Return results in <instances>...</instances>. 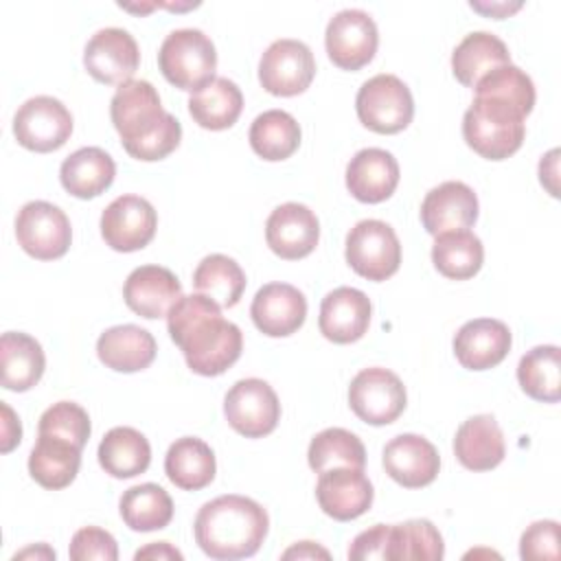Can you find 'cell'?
Listing matches in <instances>:
<instances>
[{"label": "cell", "mask_w": 561, "mask_h": 561, "mask_svg": "<svg viewBox=\"0 0 561 561\" xmlns=\"http://www.w3.org/2000/svg\"><path fill=\"white\" fill-rule=\"evenodd\" d=\"M167 329L197 375L217 377L241 357V329L226 320L221 307L204 294L182 296L167 313Z\"/></svg>", "instance_id": "1"}, {"label": "cell", "mask_w": 561, "mask_h": 561, "mask_svg": "<svg viewBox=\"0 0 561 561\" xmlns=\"http://www.w3.org/2000/svg\"><path fill=\"white\" fill-rule=\"evenodd\" d=\"M110 116L125 151L136 160H162L180 145V121L162 110L158 90L145 79H129L116 88Z\"/></svg>", "instance_id": "2"}, {"label": "cell", "mask_w": 561, "mask_h": 561, "mask_svg": "<svg viewBox=\"0 0 561 561\" xmlns=\"http://www.w3.org/2000/svg\"><path fill=\"white\" fill-rule=\"evenodd\" d=\"M267 528L265 508L245 495H219L206 502L193 524L197 546L217 561L256 554Z\"/></svg>", "instance_id": "3"}, {"label": "cell", "mask_w": 561, "mask_h": 561, "mask_svg": "<svg viewBox=\"0 0 561 561\" xmlns=\"http://www.w3.org/2000/svg\"><path fill=\"white\" fill-rule=\"evenodd\" d=\"M526 114L500 96H476L462 116L465 142L486 160L513 156L526 134Z\"/></svg>", "instance_id": "4"}, {"label": "cell", "mask_w": 561, "mask_h": 561, "mask_svg": "<svg viewBox=\"0 0 561 561\" xmlns=\"http://www.w3.org/2000/svg\"><path fill=\"white\" fill-rule=\"evenodd\" d=\"M158 66L171 85L195 94L215 79V44L199 28L171 31L158 50Z\"/></svg>", "instance_id": "5"}, {"label": "cell", "mask_w": 561, "mask_h": 561, "mask_svg": "<svg viewBox=\"0 0 561 561\" xmlns=\"http://www.w3.org/2000/svg\"><path fill=\"white\" fill-rule=\"evenodd\" d=\"M357 118L377 134H397L412 123L414 99L397 75H375L362 83L355 96Z\"/></svg>", "instance_id": "6"}, {"label": "cell", "mask_w": 561, "mask_h": 561, "mask_svg": "<svg viewBox=\"0 0 561 561\" xmlns=\"http://www.w3.org/2000/svg\"><path fill=\"white\" fill-rule=\"evenodd\" d=\"M346 263L368 280H386L401 265V243L392 226L362 219L346 234Z\"/></svg>", "instance_id": "7"}, {"label": "cell", "mask_w": 561, "mask_h": 561, "mask_svg": "<svg viewBox=\"0 0 561 561\" xmlns=\"http://www.w3.org/2000/svg\"><path fill=\"white\" fill-rule=\"evenodd\" d=\"M15 237L28 256L37 261H53L68 252L72 228L59 206L35 199L20 208L15 217Z\"/></svg>", "instance_id": "8"}, {"label": "cell", "mask_w": 561, "mask_h": 561, "mask_svg": "<svg viewBox=\"0 0 561 561\" xmlns=\"http://www.w3.org/2000/svg\"><path fill=\"white\" fill-rule=\"evenodd\" d=\"M70 134L72 114L55 96H33L24 101L13 116V136L28 151H55L66 145Z\"/></svg>", "instance_id": "9"}, {"label": "cell", "mask_w": 561, "mask_h": 561, "mask_svg": "<svg viewBox=\"0 0 561 561\" xmlns=\"http://www.w3.org/2000/svg\"><path fill=\"white\" fill-rule=\"evenodd\" d=\"M408 394L403 381L388 368H364L348 386V405L368 425H388L405 410Z\"/></svg>", "instance_id": "10"}, {"label": "cell", "mask_w": 561, "mask_h": 561, "mask_svg": "<svg viewBox=\"0 0 561 561\" xmlns=\"http://www.w3.org/2000/svg\"><path fill=\"white\" fill-rule=\"evenodd\" d=\"M226 421L245 438H261L274 432L280 419V401L274 388L259 379H239L224 399Z\"/></svg>", "instance_id": "11"}, {"label": "cell", "mask_w": 561, "mask_h": 561, "mask_svg": "<svg viewBox=\"0 0 561 561\" xmlns=\"http://www.w3.org/2000/svg\"><path fill=\"white\" fill-rule=\"evenodd\" d=\"M313 77V53L300 39L272 42L259 61V81L274 96H296L311 85Z\"/></svg>", "instance_id": "12"}, {"label": "cell", "mask_w": 561, "mask_h": 561, "mask_svg": "<svg viewBox=\"0 0 561 561\" xmlns=\"http://www.w3.org/2000/svg\"><path fill=\"white\" fill-rule=\"evenodd\" d=\"M377 44V24L362 9L337 11L324 31L327 55L342 70L364 68L375 57Z\"/></svg>", "instance_id": "13"}, {"label": "cell", "mask_w": 561, "mask_h": 561, "mask_svg": "<svg viewBox=\"0 0 561 561\" xmlns=\"http://www.w3.org/2000/svg\"><path fill=\"white\" fill-rule=\"evenodd\" d=\"M140 64L136 39L118 26L96 31L83 50V66L92 79L105 85H123Z\"/></svg>", "instance_id": "14"}, {"label": "cell", "mask_w": 561, "mask_h": 561, "mask_svg": "<svg viewBox=\"0 0 561 561\" xmlns=\"http://www.w3.org/2000/svg\"><path fill=\"white\" fill-rule=\"evenodd\" d=\"M158 215L140 195H121L101 215V237L116 252L142 250L156 234Z\"/></svg>", "instance_id": "15"}, {"label": "cell", "mask_w": 561, "mask_h": 561, "mask_svg": "<svg viewBox=\"0 0 561 561\" xmlns=\"http://www.w3.org/2000/svg\"><path fill=\"white\" fill-rule=\"evenodd\" d=\"M320 239L316 213L298 202L276 206L265 221V241L270 250L287 261H298L311 254Z\"/></svg>", "instance_id": "16"}, {"label": "cell", "mask_w": 561, "mask_h": 561, "mask_svg": "<svg viewBox=\"0 0 561 561\" xmlns=\"http://www.w3.org/2000/svg\"><path fill=\"white\" fill-rule=\"evenodd\" d=\"M375 491L364 469L333 467L320 473L316 484V500L324 515L337 522H351L364 515L373 504Z\"/></svg>", "instance_id": "17"}, {"label": "cell", "mask_w": 561, "mask_h": 561, "mask_svg": "<svg viewBox=\"0 0 561 561\" xmlns=\"http://www.w3.org/2000/svg\"><path fill=\"white\" fill-rule=\"evenodd\" d=\"M254 327L270 337H287L296 333L307 318V298L289 283L263 285L250 307Z\"/></svg>", "instance_id": "18"}, {"label": "cell", "mask_w": 561, "mask_h": 561, "mask_svg": "<svg viewBox=\"0 0 561 561\" xmlns=\"http://www.w3.org/2000/svg\"><path fill=\"white\" fill-rule=\"evenodd\" d=\"M386 473L405 489H421L436 480L440 456L436 447L419 434H399L383 447Z\"/></svg>", "instance_id": "19"}, {"label": "cell", "mask_w": 561, "mask_h": 561, "mask_svg": "<svg viewBox=\"0 0 561 561\" xmlns=\"http://www.w3.org/2000/svg\"><path fill=\"white\" fill-rule=\"evenodd\" d=\"M478 219V197L471 186L458 180L443 182L427 191L421 204L423 228L438 237L451 230H467Z\"/></svg>", "instance_id": "20"}, {"label": "cell", "mask_w": 561, "mask_h": 561, "mask_svg": "<svg viewBox=\"0 0 561 561\" xmlns=\"http://www.w3.org/2000/svg\"><path fill=\"white\" fill-rule=\"evenodd\" d=\"M373 305L368 296L355 287H335L322 298L318 327L320 333L335 344H351L364 337L370 324Z\"/></svg>", "instance_id": "21"}, {"label": "cell", "mask_w": 561, "mask_h": 561, "mask_svg": "<svg viewBox=\"0 0 561 561\" xmlns=\"http://www.w3.org/2000/svg\"><path fill=\"white\" fill-rule=\"evenodd\" d=\"M511 342V331L502 320L476 318L458 329L454 355L467 370H489L508 355Z\"/></svg>", "instance_id": "22"}, {"label": "cell", "mask_w": 561, "mask_h": 561, "mask_svg": "<svg viewBox=\"0 0 561 561\" xmlns=\"http://www.w3.org/2000/svg\"><path fill=\"white\" fill-rule=\"evenodd\" d=\"M123 298L134 313L156 320L167 316L169 309L182 298V283L162 265H140L127 276Z\"/></svg>", "instance_id": "23"}, {"label": "cell", "mask_w": 561, "mask_h": 561, "mask_svg": "<svg viewBox=\"0 0 561 561\" xmlns=\"http://www.w3.org/2000/svg\"><path fill=\"white\" fill-rule=\"evenodd\" d=\"M399 184L397 158L379 147L359 149L346 164V188L364 204L388 199Z\"/></svg>", "instance_id": "24"}, {"label": "cell", "mask_w": 561, "mask_h": 561, "mask_svg": "<svg viewBox=\"0 0 561 561\" xmlns=\"http://www.w3.org/2000/svg\"><path fill=\"white\" fill-rule=\"evenodd\" d=\"M454 454L469 471H489L504 460V434L493 414H476L467 419L454 438Z\"/></svg>", "instance_id": "25"}, {"label": "cell", "mask_w": 561, "mask_h": 561, "mask_svg": "<svg viewBox=\"0 0 561 561\" xmlns=\"http://www.w3.org/2000/svg\"><path fill=\"white\" fill-rule=\"evenodd\" d=\"M156 351L153 335L138 324L110 327L96 340L99 359L116 373L145 370L156 359Z\"/></svg>", "instance_id": "26"}, {"label": "cell", "mask_w": 561, "mask_h": 561, "mask_svg": "<svg viewBox=\"0 0 561 561\" xmlns=\"http://www.w3.org/2000/svg\"><path fill=\"white\" fill-rule=\"evenodd\" d=\"M79 467L81 447L53 434H37L28 456V473L39 486L50 491L64 489L77 478Z\"/></svg>", "instance_id": "27"}, {"label": "cell", "mask_w": 561, "mask_h": 561, "mask_svg": "<svg viewBox=\"0 0 561 561\" xmlns=\"http://www.w3.org/2000/svg\"><path fill=\"white\" fill-rule=\"evenodd\" d=\"M116 175L114 158L101 147H81L70 153L59 169L61 186L79 197L92 199L105 193Z\"/></svg>", "instance_id": "28"}, {"label": "cell", "mask_w": 561, "mask_h": 561, "mask_svg": "<svg viewBox=\"0 0 561 561\" xmlns=\"http://www.w3.org/2000/svg\"><path fill=\"white\" fill-rule=\"evenodd\" d=\"M2 388L13 392L31 390L44 375L46 357L42 344L22 331H7L0 337Z\"/></svg>", "instance_id": "29"}, {"label": "cell", "mask_w": 561, "mask_h": 561, "mask_svg": "<svg viewBox=\"0 0 561 561\" xmlns=\"http://www.w3.org/2000/svg\"><path fill=\"white\" fill-rule=\"evenodd\" d=\"M506 64H511L506 44L486 31H473L465 35V39L451 53L454 77L467 88H476L484 75Z\"/></svg>", "instance_id": "30"}, {"label": "cell", "mask_w": 561, "mask_h": 561, "mask_svg": "<svg viewBox=\"0 0 561 561\" xmlns=\"http://www.w3.org/2000/svg\"><path fill=\"white\" fill-rule=\"evenodd\" d=\"M215 469V454L202 438L182 436L167 449L164 473L178 489L199 491L208 486Z\"/></svg>", "instance_id": "31"}, {"label": "cell", "mask_w": 561, "mask_h": 561, "mask_svg": "<svg viewBox=\"0 0 561 561\" xmlns=\"http://www.w3.org/2000/svg\"><path fill=\"white\" fill-rule=\"evenodd\" d=\"M99 465L112 478H134L145 473L151 462V447L145 434L134 427H112L99 443Z\"/></svg>", "instance_id": "32"}, {"label": "cell", "mask_w": 561, "mask_h": 561, "mask_svg": "<svg viewBox=\"0 0 561 561\" xmlns=\"http://www.w3.org/2000/svg\"><path fill=\"white\" fill-rule=\"evenodd\" d=\"M243 110L239 85L226 77H215L206 88L191 94L188 112L193 121L210 131L228 129L237 123Z\"/></svg>", "instance_id": "33"}, {"label": "cell", "mask_w": 561, "mask_h": 561, "mask_svg": "<svg viewBox=\"0 0 561 561\" xmlns=\"http://www.w3.org/2000/svg\"><path fill=\"white\" fill-rule=\"evenodd\" d=\"M248 138L252 151L259 158L267 162H278L289 158L298 149L300 125L285 110H267L252 121Z\"/></svg>", "instance_id": "34"}, {"label": "cell", "mask_w": 561, "mask_h": 561, "mask_svg": "<svg viewBox=\"0 0 561 561\" xmlns=\"http://www.w3.org/2000/svg\"><path fill=\"white\" fill-rule=\"evenodd\" d=\"M517 381L522 390L543 403L561 399V351L554 344H541L522 355L517 364Z\"/></svg>", "instance_id": "35"}, {"label": "cell", "mask_w": 561, "mask_h": 561, "mask_svg": "<svg viewBox=\"0 0 561 561\" xmlns=\"http://www.w3.org/2000/svg\"><path fill=\"white\" fill-rule=\"evenodd\" d=\"M118 511L131 530L151 533L169 526L173 519V500L160 484L145 482L121 495Z\"/></svg>", "instance_id": "36"}, {"label": "cell", "mask_w": 561, "mask_h": 561, "mask_svg": "<svg viewBox=\"0 0 561 561\" xmlns=\"http://www.w3.org/2000/svg\"><path fill=\"white\" fill-rule=\"evenodd\" d=\"M484 261L482 241L471 230H451L436 237L432 245V263L434 267L451 278L467 280L476 276Z\"/></svg>", "instance_id": "37"}, {"label": "cell", "mask_w": 561, "mask_h": 561, "mask_svg": "<svg viewBox=\"0 0 561 561\" xmlns=\"http://www.w3.org/2000/svg\"><path fill=\"white\" fill-rule=\"evenodd\" d=\"M193 287L197 294L213 298L219 307H234L245 289V272L226 254L204 256L193 272Z\"/></svg>", "instance_id": "38"}, {"label": "cell", "mask_w": 561, "mask_h": 561, "mask_svg": "<svg viewBox=\"0 0 561 561\" xmlns=\"http://www.w3.org/2000/svg\"><path fill=\"white\" fill-rule=\"evenodd\" d=\"M307 460L316 473H322L333 467L364 469L366 449L364 443L353 432L344 427H327L311 438Z\"/></svg>", "instance_id": "39"}, {"label": "cell", "mask_w": 561, "mask_h": 561, "mask_svg": "<svg viewBox=\"0 0 561 561\" xmlns=\"http://www.w3.org/2000/svg\"><path fill=\"white\" fill-rule=\"evenodd\" d=\"M445 554V543L440 533L430 519H410L390 526L388 561H438Z\"/></svg>", "instance_id": "40"}, {"label": "cell", "mask_w": 561, "mask_h": 561, "mask_svg": "<svg viewBox=\"0 0 561 561\" xmlns=\"http://www.w3.org/2000/svg\"><path fill=\"white\" fill-rule=\"evenodd\" d=\"M476 96H500L515 103L526 116L535 105L533 79L515 64L500 66L476 83Z\"/></svg>", "instance_id": "41"}, {"label": "cell", "mask_w": 561, "mask_h": 561, "mask_svg": "<svg viewBox=\"0 0 561 561\" xmlns=\"http://www.w3.org/2000/svg\"><path fill=\"white\" fill-rule=\"evenodd\" d=\"M39 434H53L59 438H66L83 449V445L90 438V416L88 412L75 403V401H57L44 414L37 423Z\"/></svg>", "instance_id": "42"}, {"label": "cell", "mask_w": 561, "mask_h": 561, "mask_svg": "<svg viewBox=\"0 0 561 561\" xmlns=\"http://www.w3.org/2000/svg\"><path fill=\"white\" fill-rule=\"evenodd\" d=\"M70 559L72 561H116L118 559V546L116 539L99 528V526H85L72 535L70 541Z\"/></svg>", "instance_id": "43"}, {"label": "cell", "mask_w": 561, "mask_h": 561, "mask_svg": "<svg viewBox=\"0 0 561 561\" xmlns=\"http://www.w3.org/2000/svg\"><path fill=\"white\" fill-rule=\"evenodd\" d=\"M519 557L526 561L559 559V524L552 519H541L530 524L522 533Z\"/></svg>", "instance_id": "44"}, {"label": "cell", "mask_w": 561, "mask_h": 561, "mask_svg": "<svg viewBox=\"0 0 561 561\" xmlns=\"http://www.w3.org/2000/svg\"><path fill=\"white\" fill-rule=\"evenodd\" d=\"M388 541H390V526L375 524L373 528L359 533L351 548L348 559L353 561H370V559H386L388 561Z\"/></svg>", "instance_id": "45"}, {"label": "cell", "mask_w": 561, "mask_h": 561, "mask_svg": "<svg viewBox=\"0 0 561 561\" xmlns=\"http://www.w3.org/2000/svg\"><path fill=\"white\" fill-rule=\"evenodd\" d=\"M2 451H11L20 438H22V425H20V419L13 414V410L2 401Z\"/></svg>", "instance_id": "46"}, {"label": "cell", "mask_w": 561, "mask_h": 561, "mask_svg": "<svg viewBox=\"0 0 561 561\" xmlns=\"http://www.w3.org/2000/svg\"><path fill=\"white\" fill-rule=\"evenodd\" d=\"M557 164H559V149L548 151L541 158V162H539V180H541V184L548 188V193L552 197L559 195V188H557Z\"/></svg>", "instance_id": "47"}, {"label": "cell", "mask_w": 561, "mask_h": 561, "mask_svg": "<svg viewBox=\"0 0 561 561\" xmlns=\"http://www.w3.org/2000/svg\"><path fill=\"white\" fill-rule=\"evenodd\" d=\"M136 561L140 559H160V561H182V552L178 548H173L169 541H153L145 548H140L134 554Z\"/></svg>", "instance_id": "48"}, {"label": "cell", "mask_w": 561, "mask_h": 561, "mask_svg": "<svg viewBox=\"0 0 561 561\" xmlns=\"http://www.w3.org/2000/svg\"><path fill=\"white\" fill-rule=\"evenodd\" d=\"M283 559H331V554L313 541H298L283 552Z\"/></svg>", "instance_id": "49"}, {"label": "cell", "mask_w": 561, "mask_h": 561, "mask_svg": "<svg viewBox=\"0 0 561 561\" xmlns=\"http://www.w3.org/2000/svg\"><path fill=\"white\" fill-rule=\"evenodd\" d=\"M522 4H491V7H482V4H478V2H471V9H478V11H484V13H489V15H495L497 20H502V18H506L508 13H513V11H517Z\"/></svg>", "instance_id": "50"}, {"label": "cell", "mask_w": 561, "mask_h": 561, "mask_svg": "<svg viewBox=\"0 0 561 561\" xmlns=\"http://www.w3.org/2000/svg\"><path fill=\"white\" fill-rule=\"evenodd\" d=\"M46 557V559H55V550H50L46 543H39V548L35 550V548H28V550H22V552H18L13 559L18 561V559H24V557Z\"/></svg>", "instance_id": "51"}]
</instances>
